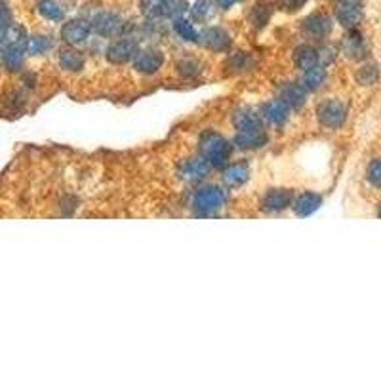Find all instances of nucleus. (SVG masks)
<instances>
[{
	"label": "nucleus",
	"instance_id": "obj_37",
	"mask_svg": "<svg viewBox=\"0 0 381 381\" xmlns=\"http://www.w3.org/2000/svg\"><path fill=\"white\" fill-rule=\"evenodd\" d=\"M238 0H216V6L219 8V10H229V8L235 6Z\"/></svg>",
	"mask_w": 381,
	"mask_h": 381
},
{
	"label": "nucleus",
	"instance_id": "obj_30",
	"mask_svg": "<svg viewBox=\"0 0 381 381\" xmlns=\"http://www.w3.org/2000/svg\"><path fill=\"white\" fill-rule=\"evenodd\" d=\"M377 80V67L364 65L356 72V82L362 86H372Z\"/></svg>",
	"mask_w": 381,
	"mask_h": 381
},
{
	"label": "nucleus",
	"instance_id": "obj_33",
	"mask_svg": "<svg viewBox=\"0 0 381 381\" xmlns=\"http://www.w3.org/2000/svg\"><path fill=\"white\" fill-rule=\"evenodd\" d=\"M212 10V0H197L193 8H190V15L197 21H202L208 18V13Z\"/></svg>",
	"mask_w": 381,
	"mask_h": 381
},
{
	"label": "nucleus",
	"instance_id": "obj_18",
	"mask_svg": "<svg viewBox=\"0 0 381 381\" xmlns=\"http://www.w3.org/2000/svg\"><path fill=\"white\" fill-rule=\"evenodd\" d=\"M278 99H283L290 109H299L307 101V90L302 84H286L280 88Z\"/></svg>",
	"mask_w": 381,
	"mask_h": 381
},
{
	"label": "nucleus",
	"instance_id": "obj_19",
	"mask_svg": "<svg viewBox=\"0 0 381 381\" xmlns=\"http://www.w3.org/2000/svg\"><path fill=\"white\" fill-rule=\"evenodd\" d=\"M321 204H322L321 195L307 190V193H302V195L294 200V212L302 217L311 216L313 212H316L321 208Z\"/></svg>",
	"mask_w": 381,
	"mask_h": 381
},
{
	"label": "nucleus",
	"instance_id": "obj_22",
	"mask_svg": "<svg viewBox=\"0 0 381 381\" xmlns=\"http://www.w3.org/2000/svg\"><path fill=\"white\" fill-rule=\"evenodd\" d=\"M294 63L302 71H307L311 67L318 65V50L315 46H311V44H302L294 52Z\"/></svg>",
	"mask_w": 381,
	"mask_h": 381
},
{
	"label": "nucleus",
	"instance_id": "obj_32",
	"mask_svg": "<svg viewBox=\"0 0 381 381\" xmlns=\"http://www.w3.org/2000/svg\"><path fill=\"white\" fill-rule=\"evenodd\" d=\"M366 179L372 187H377L381 189V158H375L372 160L368 166V172H366Z\"/></svg>",
	"mask_w": 381,
	"mask_h": 381
},
{
	"label": "nucleus",
	"instance_id": "obj_21",
	"mask_svg": "<svg viewBox=\"0 0 381 381\" xmlns=\"http://www.w3.org/2000/svg\"><path fill=\"white\" fill-rule=\"evenodd\" d=\"M326 69L322 65H315L307 69V71H303V79H302V86L307 90V92H316V90H321L322 86L326 84Z\"/></svg>",
	"mask_w": 381,
	"mask_h": 381
},
{
	"label": "nucleus",
	"instance_id": "obj_24",
	"mask_svg": "<svg viewBox=\"0 0 381 381\" xmlns=\"http://www.w3.org/2000/svg\"><path fill=\"white\" fill-rule=\"evenodd\" d=\"M37 12L48 21H61L63 20V8L58 0H39V4H37Z\"/></svg>",
	"mask_w": 381,
	"mask_h": 381
},
{
	"label": "nucleus",
	"instance_id": "obj_35",
	"mask_svg": "<svg viewBox=\"0 0 381 381\" xmlns=\"http://www.w3.org/2000/svg\"><path fill=\"white\" fill-rule=\"evenodd\" d=\"M305 4H307V0H278V6L286 12H297Z\"/></svg>",
	"mask_w": 381,
	"mask_h": 381
},
{
	"label": "nucleus",
	"instance_id": "obj_6",
	"mask_svg": "<svg viewBox=\"0 0 381 381\" xmlns=\"http://www.w3.org/2000/svg\"><path fill=\"white\" fill-rule=\"evenodd\" d=\"M90 31H92L90 21L82 20V18H75V20H69L63 23L60 34L67 46H79V44L88 40Z\"/></svg>",
	"mask_w": 381,
	"mask_h": 381
},
{
	"label": "nucleus",
	"instance_id": "obj_29",
	"mask_svg": "<svg viewBox=\"0 0 381 381\" xmlns=\"http://www.w3.org/2000/svg\"><path fill=\"white\" fill-rule=\"evenodd\" d=\"M52 48V40L44 37V34H37V37H29L27 40V52L31 56H40L46 53Z\"/></svg>",
	"mask_w": 381,
	"mask_h": 381
},
{
	"label": "nucleus",
	"instance_id": "obj_14",
	"mask_svg": "<svg viewBox=\"0 0 381 381\" xmlns=\"http://www.w3.org/2000/svg\"><path fill=\"white\" fill-rule=\"evenodd\" d=\"M235 145L243 151H256V149H261L263 145H267V134H265L263 128L240 130L235 136Z\"/></svg>",
	"mask_w": 381,
	"mask_h": 381
},
{
	"label": "nucleus",
	"instance_id": "obj_38",
	"mask_svg": "<svg viewBox=\"0 0 381 381\" xmlns=\"http://www.w3.org/2000/svg\"><path fill=\"white\" fill-rule=\"evenodd\" d=\"M8 27H10V25H2V23H0V46L4 44V37H6Z\"/></svg>",
	"mask_w": 381,
	"mask_h": 381
},
{
	"label": "nucleus",
	"instance_id": "obj_27",
	"mask_svg": "<svg viewBox=\"0 0 381 381\" xmlns=\"http://www.w3.org/2000/svg\"><path fill=\"white\" fill-rule=\"evenodd\" d=\"M174 31L179 34V39H183L185 42H198L200 40V34L198 31L193 27V23L187 20H176L174 21Z\"/></svg>",
	"mask_w": 381,
	"mask_h": 381
},
{
	"label": "nucleus",
	"instance_id": "obj_39",
	"mask_svg": "<svg viewBox=\"0 0 381 381\" xmlns=\"http://www.w3.org/2000/svg\"><path fill=\"white\" fill-rule=\"evenodd\" d=\"M380 217H381V210H380Z\"/></svg>",
	"mask_w": 381,
	"mask_h": 381
},
{
	"label": "nucleus",
	"instance_id": "obj_8",
	"mask_svg": "<svg viewBox=\"0 0 381 381\" xmlns=\"http://www.w3.org/2000/svg\"><path fill=\"white\" fill-rule=\"evenodd\" d=\"M138 42L131 39H124V37H119L115 39L107 48V60L115 63V65H122V63H128V61L134 60V56L138 53Z\"/></svg>",
	"mask_w": 381,
	"mask_h": 381
},
{
	"label": "nucleus",
	"instance_id": "obj_5",
	"mask_svg": "<svg viewBox=\"0 0 381 381\" xmlns=\"http://www.w3.org/2000/svg\"><path fill=\"white\" fill-rule=\"evenodd\" d=\"M134 69L141 75H157L162 65H164V53L160 50H155V48H147V50H138V53L134 56Z\"/></svg>",
	"mask_w": 381,
	"mask_h": 381
},
{
	"label": "nucleus",
	"instance_id": "obj_15",
	"mask_svg": "<svg viewBox=\"0 0 381 381\" xmlns=\"http://www.w3.org/2000/svg\"><path fill=\"white\" fill-rule=\"evenodd\" d=\"M292 204V193L288 189L269 190L261 200V208L265 212H283Z\"/></svg>",
	"mask_w": 381,
	"mask_h": 381
},
{
	"label": "nucleus",
	"instance_id": "obj_36",
	"mask_svg": "<svg viewBox=\"0 0 381 381\" xmlns=\"http://www.w3.org/2000/svg\"><path fill=\"white\" fill-rule=\"evenodd\" d=\"M318 50V65H324V63H330V61H334L335 58V50L330 46H322L316 48Z\"/></svg>",
	"mask_w": 381,
	"mask_h": 381
},
{
	"label": "nucleus",
	"instance_id": "obj_28",
	"mask_svg": "<svg viewBox=\"0 0 381 381\" xmlns=\"http://www.w3.org/2000/svg\"><path fill=\"white\" fill-rule=\"evenodd\" d=\"M189 12L187 0H164V18L168 20H181Z\"/></svg>",
	"mask_w": 381,
	"mask_h": 381
},
{
	"label": "nucleus",
	"instance_id": "obj_17",
	"mask_svg": "<svg viewBox=\"0 0 381 381\" xmlns=\"http://www.w3.org/2000/svg\"><path fill=\"white\" fill-rule=\"evenodd\" d=\"M250 178V170L246 164H231L221 172V181L225 187L237 189L240 185H244Z\"/></svg>",
	"mask_w": 381,
	"mask_h": 381
},
{
	"label": "nucleus",
	"instance_id": "obj_23",
	"mask_svg": "<svg viewBox=\"0 0 381 381\" xmlns=\"http://www.w3.org/2000/svg\"><path fill=\"white\" fill-rule=\"evenodd\" d=\"M2 65L6 67L8 71H20L21 67H23V58H25V50H21V48H15V46H8V44H4V48H2Z\"/></svg>",
	"mask_w": 381,
	"mask_h": 381
},
{
	"label": "nucleus",
	"instance_id": "obj_16",
	"mask_svg": "<svg viewBox=\"0 0 381 381\" xmlns=\"http://www.w3.org/2000/svg\"><path fill=\"white\" fill-rule=\"evenodd\" d=\"M58 63L65 72H80L84 69V56L75 50L72 46H67L63 50H60V56H58Z\"/></svg>",
	"mask_w": 381,
	"mask_h": 381
},
{
	"label": "nucleus",
	"instance_id": "obj_1",
	"mask_svg": "<svg viewBox=\"0 0 381 381\" xmlns=\"http://www.w3.org/2000/svg\"><path fill=\"white\" fill-rule=\"evenodd\" d=\"M198 151H200V157L208 162L210 166H224L227 160H229L231 153H233V145L219 134H214V131H206L200 136V141H198Z\"/></svg>",
	"mask_w": 381,
	"mask_h": 381
},
{
	"label": "nucleus",
	"instance_id": "obj_10",
	"mask_svg": "<svg viewBox=\"0 0 381 381\" xmlns=\"http://www.w3.org/2000/svg\"><path fill=\"white\" fill-rule=\"evenodd\" d=\"M303 33L315 40L326 39L332 33V18L324 12L311 13L309 18L303 20Z\"/></svg>",
	"mask_w": 381,
	"mask_h": 381
},
{
	"label": "nucleus",
	"instance_id": "obj_12",
	"mask_svg": "<svg viewBox=\"0 0 381 381\" xmlns=\"http://www.w3.org/2000/svg\"><path fill=\"white\" fill-rule=\"evenodd\" d=\"M200 40H202V44L210 52H227L231 48V34L225 31L224 27H208L202 34H200Z\"/></svg>",
	"mask_w": 381,
	"mask_h": 381
},
{
	"label": "nucleus",
	"instance_id": "obj_26",
	"mask_svg": "<svg viewBox=\"0 0 381 381\" xmlns=\"http://www.w3.org/2000/svg\"><path fill=\"white\" fill-rule=\"evenodd\" d=\"M248 20H250V23L256 27V29H261V27H265L267 23H269L271 6L269 4H263V2H259V4H256V6L250 10Z\"/></svg>",
	"mask_w": 381,
	"mask_h": 381
},
{
	"label": "nucleus",
	"instance_id": "obj_31",
	"mask_svg": "<svg viewBox=\"0 0 381 381\" xmlns=\"http://www.w3.org/2000/svg\"><path fill=\"white\" fill-rule=\"evenodd\" d=\"M248 65H250V58L246 56V53H233L229 60H227V69L233 72H238V71H246L248 69Z\"/></svg>",
	"mask_w": 381,
	"mask_h": 381
},
{
	"label": "nucleus",
	"instance_id": "obj_7",
	"mask_svg": "<svg viewBox=\"0 0 381 381\" xmlns=\"http://www.w3.org/2000/svg\"><path fill=\"white\" fill-rule=\"evenodd\" d=\"M362 0H337L335 2V20L345 29H356L362 21Z\"/></svg>",
	"mask_w": 381,
	"mask_h": 381
},
{
	"label": "nucleus",
	"instance_id": "obj_25",
	"mask_svg": "<svg viewBox=\"0 0 381 381\" xmlns=\"http://www.w3.org/2000/svg\"><path fill=\"white\" fill-rule=\"evenodd\" d=\"M139 12L149 20L164 18V0H139Z\"/></svg>",
	"mask_w": 381,
	"mask_h": 381
},
{
	"label": "nucleus",
	"instance_id": "obj_9",
	"mask_svg": "<svg viewBox=\"0 0 381 381\" xmlns=\"http://www.w3.org/2000/svg\"><path fill=\"white\" fill-rule=\"evenodd\" d=\"M212 166L200 158H187L179 166V178L183 179L185 183H200L206 179V176L210 174Z\"/></svg>",
	"mask_w": 381,
	"mask_h": 381
},
{
	"label": "nucleus",
	"instance_id": "obj_2",
	"mask_svg": "<svg viewBox=\"0 0 381 381\" xmlns=\"http://www.w3.org/2000/svg\"><path fill=\"white\" fill-rule=\"evenodd\" d=\"M225 206V193L216 185H208L195 193L193 210L197 216H214Z\"/></svg>",
	"mask_w": 381,
	"mask_h": 381
},
{
	"label": "nucleus",
	"instance_id": "obj_34",
	"mask_svg": "<svg viewBox=\"0 0 381 381\" xmlns=\"http://www.w3.org/2000/svg\"><path fill=\"white\" fill-rule=\"evenodd\" d=\"M178 72L183 77H195L200 72V65L195 60H181L178 63Z\"/></svg>",
	"mask_w": 381,
	"mask_h": 381
},
{
	"label": "nucleus",
	"instance_id": "obj_4",
	"mask_svg": "<svg viewBox=\"0 0 381 381\" xmlns=\"http://www.w3.org/2000/svg\"><path fill=\"white\" fill-rule=\"evenodd\" d=\"M316 119L324 128L337 130V128H342L345 119H347V109L340 99H326L316 109Z\"/></svg>",
	"mask_w": 381,
	"mask_h": 381
},
{
	"label": "nucleus",
	"instance_id": "obj_13",
	"mask_svg": "<svg viewBox=\"0 0 381 381\" xmlns=\"http://www.w3.org/2000/svg\"><path fill=\"white\" fill-rule=\"evenodd\" d=\"M290 111H292V109L284 103L283 99H273V101L263 103L259 117H261L263 122H267V124L280 126L288 120Z\"/></svg>",
	"mask_w": 381,
	"mask_h": 381
},
{
	"label": "nucleus",
	"instance_id": "obj_20",
	"mask_svg": "<svg viewBox=\"0 0 381 381\" xmlns=\"http://www.w3.org/2000/svg\"><path fill=\"white\" fill-rule=\"evenodd\" d=\"M233 126L240 130H256V128H263V120L257 112L250 111V109H238L233 115Z\"/></svg>",
	"mask_w": 381,
	"mask_h": 381
},
{
	"label": "nucleus",
	"instance_id": "obj_11",
	"mask_svg": "<svg viewBox=\"0 0 381 381\" xmlns=\"http://www.w3.org/2000/svg\"><path fill=\"white\" fill-rule=\"evenodd\" d=\"M342 50H343V53L347 56L349 60H353V61L364 60V58H366V53H368L366 40H364V37H362L356 29H349V33L343 37Z\"/></svg>",
	"mask_w": 381,
	"mask_h": 381
},
{
	"label": "nucleus",
	"instance_id": "obj_3",
	"mask_svg": "<svg viewBox=\"0 0 381 381\" xmlns=\"http://www.w3.org/2000/svg\"><path fill=\"white\" fill-rule=\"evenodd\" d=\"M90 23H92L93 31L105 39H119L128 29V23L115 12H98Z\"/></svg>",
	"mask_w": 381,
	"mask_h": 381
}]
</instances>
